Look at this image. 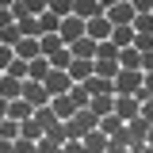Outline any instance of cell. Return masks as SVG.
Masks as SVG:
<instances>
[{"label": "cell", "mask_w": 153, "mask_h": 153, "mask_svg": "<svg viewBox=\"0 0 153 153\" xmlns=\"http://www.w3.org/2000/svg\"><path fill=\"white\" fill-rule=\"evenodd\" d=\"M115 96H142L146 100V88H142V69H119L111 76Z\"/></svg>", "instance_id": "1"}, {"label": "cell", "mask_w": 153, "mask_h": 153, "mask_svg": "<svg viewBox=\"0 0 153 153\" xmlns=\"http://www.w3.org/2000/svg\"><path fill=\"white\" fill-rule=\"evenodd\" d=\"M57 35H61V42H65V46H69V42H76V38L84 35V19L76 16V12L61 16V23H57Z\"/></svg>", "instance_id": "2"}, {"label": "cell", "mask_w": 153, "mask_h": 153, "mask_svg": "<svg viewBox=\"0 0 153 153\" xmlns=\"http://www.w3.org/2000/svg\"><path fill=\"white\" fill-rule=\"evenodd\" d=\"M42 84H46V92L50 96H61V92H69V84H73V76L65 73V69H46V76H42Z\"/></svg>", "instance_id": "3"}, {"label": "cell", "mask_w": 153, "mask_h": 153, "mask_svg": "<svg viewBox=\"0 0 153 153\" xmlns=\"http://www.w3.org/2000/svg\"><path fill=\"white\" fill-rule=\"evenodd\" d=\"M23 100H27V103H31V107H38V103H50V92H46V84H42V80H35V76H27V80H23Z\"/></svg>", "instance_id": "4"}, {"label": "cell", "mask_w": 153, "mask_h": 153, "mask_svg": "<svg viewBox=\"0 0 153 153\" xmlns=\"http://www.w3.org/2000/svg\"><path fill=\"white\" fill-rule=\"evenodd\" d=\"M115 115L126 123L134 115H142V96H115Z\"/></svg>", "instance_id": "5"}, {"label": "cell", "mask_w": 153, "mask_h": 153, "mask_svg": "<svg viewBox=\"0 0 153 153\" xmlns=\"http://www.w3.org/2000/svg\"><path fill=\"white\" fill-rule=\"evenodd\" d=\"M16 50V57H23V61H31V57L42 54V46H38V35H19V42L12 46Z\"/></svg>", "instance_id": "6"}, {"label": "cell", "mask_w": 153, "mask_h": 153, "mask_svg": "<svg viewBox=\"0 0 153 153\" xmlns=\"http://www.w3.org/2000/svg\"><path fill=\"white\" fill-rule=\"evenodd\" d=\"M80 146H84L88 153H107V134L100 130V126H92V130L80 138Z\"/></svg>", "instance_id": "7"}, {"label": "cell", "mask_w": 153, "mask_h": 153, "mask_svg": "<svg viewBox=\"0 0 153 153\" xmlns=\"http://www.w3.org/2000/svg\"><path fill=\"white\" fill-rule=\"evenodd\" d=\"M119 69H142V50L138 46H119Z\"/></svg>", "instance_id": "8"}, {"label": "cell", "mask_w": 153, "mask_h": 153, "mask_svg": "<svg viewBox=\"0 0 153 153\" xmlns=\"http://www.w3.org/2000/svg\"><path fill=\"white\" fill-rule=\"evenodd\" d=\"M103 12H107V19H111V23H130V19H134V4H130V0H119V4L103 8Z\"/></svg>", "instance_id": "9"}, {"label": "cell", "mask_w": 153, "mask_h": 153, "mask_svg": "<svg viewBox=\"0 0 153 153\" xmlns=\"http://www.w3.org/2000/svg\"><path fill=\"white\" fill-rule=\"evenodd\" d=\"M65 73L73 76V80H84V76H92V57H69Z\"/></svg>", "instance_id": "10"}, {"label": "cell", "mask_w": 153, "mask_h": 153, "mask_svg": "<svg viewBox=\"0 0 153 153\" xmlns=\"http://www.w3.org/2000/svg\"><path fill=\"white\" fill-rule=\"evenodd\" d=\"M23 92V76H12V73H0V96L4 100H16Z\"/></svg>", "instance_id": "11"}, {"label": "cell", "mask_w": 153, "mask_h": 153, "mask_svg": "<svg viewBox=\"0 0 153 153\" xmlns=\"http://www.w3.org/2000/svg\"><path fill=\"white\" fill-rule=\"evenodd\" d=\"M84 88H88V96H103V92H115V88H111V76H100V73L84 76Z\"/></svg>", "instance_id": "12"}, {"label": "cell", "mask_w": 153, "mask_h": 153, "mask_svg": "<svg viewBox=\"0 0 153 153\" xmlns=\"http://www.w3.org/2000/svg\"><path fill=\"white\" fill-rule=\"evenodd\" d=\"M50 107H54L57 119H69V115L76 111V103L69 100V92H61V96H50Z\"/></svg>", "instance_id": "13"}, {"label": "cell", "mask_w": 153, "mask_h": 153, "mask_svg": "<svg viewBox=\"0 0 153 153\" xmlns=\"http://www.w3.org/2000/svg\"><path fill=\"white\" fill-rule=\"evenodd\" d=\"M31 111H35V107H31V103H27L23 96H16V100H8V115H12L16 123H23V119H31Z\"/></svg>", "instance_id": "14"}, {"label": "cell", "mask_w": 153, "mask_h": 153, "mask_svg": "<svg viewBox=\"0 0 153 153\" xmlns=\"http://www.w3.org/2000/svg\"><path fill=\"white\" fill-rule=\"evenodd\" d=\"M69 50H73V57H96V38L80 35L76 42H69Z\"/></svg>", "instance_id": "15"}, {"label": "cell", "mask_w": 153, "mask_h": 153, "mask_svg": "<svg viewBox=\"0 0 153 153\" xmlns=\"http://www.w3.org/2000/svg\"><path fill=\"white\" fill-rule=\"evenodd\" d=\"M130 27H134V35H153V12H134Z\"/></svg>", "instance_id": "16"}, {"label": "cell", "mask_w": 153, "mask_h": 153, "mask_svg": "<svg viewBox=\"0 0 153 153\" xmlns=\"http://www.w3.org/2000/svg\"><path fill=\"white\" fill-rule=\"evenodd\" d=\"M88 107H92L96 115H107V111H115V92H103V96H92V100H88Z\"/></svg>", "instance_id": "17"}, {"label": "cell", "mask_w": 153, "mask_h": 153, "mask_svg": "<svg viewBox=\"0 0 153 153\" xmlns=\"http://www.w3.org/2000/svg\"><path fill=\"white\" fill-rule=\"evenodd\" d=\"M96 126H100V130L111 138V134H119V130H123V119H119L115 111H107V115H100V123H96Z\"/></svg>", "instance_id": "18"}, {"label": "cell", "mask_w": 153, "mask_h": 153, "mask_svg": "<svg viewBox=\"0 0 153 153\" xmlns=\"http://www.w3.org/2000/svg\"><path fill=\"white\" fill-rule=\"evenodd\" d=\"M69 57H73V50H69V46L61 42L57 50H50V54H46V61H50L54 69H65V65H69Z\"/></svg>", "instance_id": "19"}, {"label": "cell", "mask_w": 153, "mask_h": 153, "mask_svg": "<svg viewBox=\"0 0 153 153\" xmlns=\"http://www.w3.org/2000/svg\"><path fill=\"white\" fill-rule=\"evenodd\" d=\"M46 69H50V61H46V54H38L27 61V76H35V80H42L46 76Z\"/></svg>", "instance_id": "20"}, {"label": "cell", "mask_w": 153, "mask_h": 153, "mask_svg": "<svg viewBox=\"0 0 153 153\" xmlns=\"http://www.w3.org/2000/svg\"><path fill=\"white\" fill-rule=\"evenodd\" d=\"M16 27H19V35H42L38 16H16Z\"/></svg>", "instance_id": "21"}, {"label": "cell", "mask_w": 153, "mask_h": 153, "mask_svg": "<svg viewBox=\"0 0 153 153\" xmlns=\"http://www.w3.org/2000/svg\"><path fill=\"white\" fill-rule=\"evenodd\" d=\"M73 12L80 19H88V16H96V12H103V8H100V0H73Z\"/></svg>", "instance_id": "22"}, {"label": "cell", "mask_w": 153, "mask_h": 153, "mask_svg": "<svg viewBox=\"0 0 153 153\" xmlns=\"http://www.w3.org/2000/svg\"><path fill=\"white\" fill-rule=\"evenodd\" d=\"M0 42H4V46H16V42H19V27H16V19H12L8 27H0Z\"/></svg>", "instance_id": "23"}, {"label": "cell", "mask_w": 153, "mask_h": 153, "mask_svg": "<svg viewBox=\"0 0 153 153\" xmlns=\"http://www.w3.org/2000/svg\"><path fill=\"white\" fill-rule=\"evenodd\" d=\"M16 134H19V123L12 115H4V119H0V138H16Z\"/></svg>", "instance_id": "24"}, {"label": "cell", "mask_w": 153, "mask_h": 153, "mask_svg": "<svg viewBox=\"0 0 153 153\" xmlns=\"http://www.w3.org/2000/svg\"><path fill=\"white\" fill-rule=\"evenodd\" d=\"M4 73H12V76H23V80H27V61H23V57H12V61L4 65Z\"/></svg>", "instance_id": "25"}, {"label": "cell", "mask_w": 153, "mask_h": 153, "mask_svg": "<svg viewBox=\"0 0 153 153\" xmlns=\"http://www.w3.org/2000/svg\"><path fill=\"white\" fill-rule=\"evenodd\" d=\"M46 8H50L54 16H69V12H73V0H46Z\"/></svg>", "instance_id": "26"}, {"label": "cell", "mask_w": 153, "mask_h": 153, "mask_svg": "<svg viewBox=\"0 0 153 153\" xmlns=\"http://www.w3.org/2000/svg\"><path fill=\"white\" fill-rule=\"evenodd\" d=\"M12 57H16V50H12V46H4V42H0V73H4V65H8V61H12Z\"/></svg>", "instance_id": "27"}, {"label": "cell", "mask_w": 153, "mask_h": 153, "mask_svg": "<svg viewBox=\"0 0 153 153\" xmlns=\"http://www.w3.org/2000/svg\"><path fill=\"white\" fill-rule=\"evenodd\" d=\"M142 115L153 123V92H146V100H142Z\"/></svg>", "instance_id": "28"}, {"label": "cell", "mask_w": 153, "mask_h": 153, "mask_svg": "<svg viewBox=\"0 0 153 153\" xmlns=\"http://www.w3.org/2000/svg\"><path fill=\"white\" fill-rule=\"evenodd\" d=\"M142 88L153 92V69H142Z\"/></svg>", "instance_id": "29"}, {"label": "cell", "mask_w": 153, "mask_h": 153, "mask_svg": "<svg viewBox=\"0 0 153 153\" xmlns=\"http://www.w3.org/2000/svg\"><path fill=\"white\" fill-rule=\"evenodd\" d=\"M142 69H153V46H149V50H142Z\"/></svg>", "instance_id": "30"}, {"label": "cell", "mask_w": 153, "mask_h": 153, "mask_svg": "<svg viewBox=\"0 0 153 153\" xmlns=\"http://www.w3.org/2000/svg\"><path fill=\"white\" fill-rule=\"evenodd\" d=\"M130 4H134V12H149L153 8V0H130Z\"/></svg>", "instance_id": "31"}, {"label": "cell", "mask_w": 153, "mask_h": 153, "mask_svg": "<svg viewBox=\"0 0 153 153\" xmlns=\"http://www.w3.org/2000/svg\"><path fill=\"white\" fill-rule=\"evenodd\" d=\"M12 19H16V16H12V8H0V27H8Z\"/></svg>", "instance_id": "32"}, {"label": "cell", "mask_w": 153, "mask_h": 153, "mask_svg": "<svg viewBox=\"0 0 153 153\" xmlns=\"http://www.w3.org/2000/svg\"><path fill=\"white\" fill-rule=\"evenodd\" d=\"M111 4H119V0H100V8H111Z\"/></svg>", "instance_id": "33"}, {"label": "cell", "mask_w": 153, "mask_h": 153, "mask_svg": "<svg viewBox=\"0 0 153 153\" xmlns=\"http://www.w3.org/2000/svg\"><path fill=\"white\" fill-rule=\"evenodd\" d=\"M0 8H12V0H0Z\"/></svg>", "instance_id": "34"}, {"label": "cell", "mask_w": 153, "mask_h": 153, "mask_svg": "<svg viewBox=\"0 0 153 153\" xmlns=\"http://www.w3.org/2000/svg\"><path fill=\"white\" fill-rule=\"evenodd\" d=\"M149 12H153V8H149Z\"/></svg>", "instance_id": "35"}]
</instances>
